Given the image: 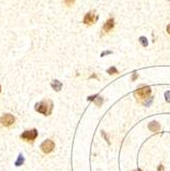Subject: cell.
<instances>
[{"mask_svg":"<svg viewBox=\"0 0 170 171\" xmlns=\"http://www.w3.org/2000/svg\"><path fill=\"white\" fill-rule=\"evenodd\" d=\"M167 32H168L169 34H170V24H169L168 26H167Z\"/></svg>","mask_w":170,"mask_h":171,"instance_id":"ffe728a7","label":"cell"},{"mask_svg":"<svg viewBox=\"0 0 170 171\" xmlns=\"http://www.w3.org/2000/svg\"><path fill=\"white\" fill-rule=\"evenodd\" d=\"M151 87L150 86H142V87L138 88L135 91V95H137L139 99H146L150 94H151Z\"/></svg>","mask_w":170,"mask_h":171,"instance_id":"277c9868","label":"cell"},{"mask_svg":"<svg viewBox=\"0 0 170 171\" xmlns=\"http://www.w3.org/2000/svg\"><path fill=\"white\" fill-rule=\"evenodd\" d=\"M0 122L3 126L8 127V126H12L15 123V117L12 114H5L0 118Z\"/></svg>","mask_w":170,"mask_h":171,"instance_id":"5b68a950","label":"cell"},{"mask_svg":"<svg viewBox=\"0 0 170 171\" xmlns=\"http://www.w3.org/2000/svg\"><path fill=\"white\" fill-rule=\"evenodd\" d=\"M111 53V51H106V52H102V57H104V55H106V54H110Z\"/></svg>","mask_w":170,"mask_h":171,"instance_id":"ac0fdd59","label":"cell"},{"mask_svg":"<svg viewBox=\"0 0 170 171\" xmlns=\"http://www.w3.org/2000/svg\"><path fill=\"white\" fill-rule=\"evenodd\" d=\"M152 101H153V97H150V99H147V101H145V106H150Z\"/></svg>","mask_w":170,"mask_h":171,"instance_id":"2e32d148","label":"cell"},{"mask_svg":"<svg viewBox=\"0 0 170 171\" xmlns=\"http://www.w3.org/2000/svg\"><path fill=\"white\" fill-rule=\"evenodd\" d=\"M133 171H136V170H133Z\"/></svg>","mask_w":170,"mask_h":171,"instance_id":"7402d4cb","label":"cell"},{"mask_svg":"<svg viewBox=\"0 0 170 171\" xmlns=\"http://www.w3.org/2000/svg\"><path fill=\"white\" fill-rule=\"evenodd\" d=\"M139 41H140V43H142L144 46H147V40L146 37H140Z\"/></svg>","mask_w":170,"mask_h":171,"instance_id":"4fadbf2b","label":"cell"},{"mask_svg":"<svg viewBox=\"0 0 170 171\" xmlns=\"http://www.w3.org/2000/svg\"><path fill=\"white\" fill-rule=\"evenodd\" d=\"M40 149L41 151L44 153V154H49V153L52 152V150L54 149V143L50 139H46L40 146Z\"/></svg>","mask_w":170,"mask_h":171,"instance_id":"7a4b0ae2","label":"cell"},{"mask_svg":"<svg viewBox=\"0 0 170 171\" xmlns=\"http://www.w3.org/2000/svg\"><path fill=\"white\" fill-rule=\"evenodd\" d=\"M165 99H166L167 103H170V91L165 92Z\"/></svg>","mask_w":170,"mask_h":171,"instance_id":"9a60e30c","label":"cell"},{"mask_svg":"<svg viewBox=\"0 0 170 171\" xmlns=\"http://www.w3.org/2000/svg\"><path fill=\"white\" fill-rule=\"evenodd\" d=\"M35 110H36L37 112L47 116V115H49L51 113V111H52V103H51L50 101H40V103L36 104Z\"/></svg>","mask_w":170,"mask_h":171,"instance_id":"6da1fadb","label":"cell"},{"mask_svg":"<svg viewBox=\"0 0 170 171\" xmlns=\"http://www.w3.org/2000/svg\"><path fill=\"white\" fill-rule=\"evenodd\" d=\"M113 28H114V20L113 19H109L108 21L106 22V24L104 25L102 30H104L105 32H110V31H111Z\"/></svg>","mask_w":170,"mask_h":171,"instance_id":"52a82bcc","label":"cell"},{"mask_svg":"<svg viewBox=\"0 0 170 171\" xmlns=\"http://www.w3.org/2000/svg\"><path fill=\"white\" fill-rule=\"evenodd\" d=\"M160 128H161V126H160V124H159L158 122L153 121V122H151V123H149V129L151 130V131L158 132L159 130H160Z\"/></svg>","mask_w":170,"mask_h":171,"instance_id":"ba28073f","label":"cell"},{"mask_svg":"<svg viewBox=\"0 0 170 171\" xmlns=\"http://www.w3.org/2000/svg\"><path fill=\"white\" fill-rule=\"evenodd\" d=\"M0 91H1V87H0Z\"/></svg>","mask_w":170,"mask_h":171,"instance_id":"44dd1931","label":"cell"},{"mask_svg":"<svg viewBox=\"0 0 170 171\" xmlns=\"http://www.w3.org/2000/svg\"><path fill=\"white\" fill-rule=\"evenodd\" d=\"M75 2V0H65V3H66L67 6H72Z\"/></svg>","mask_w":170,"mask_h":171,"instance_id":"5bb4252c","label":"cell"},{"mask_svg":"<svg viewBox=\"0 0 170 171\" xmlns=\"http://www.w3.org/2000/svg\"><path fill=\"white\" fill-rule=\"evenodd\" d=\"M24 161H25V159H24V157H23V155L22 154H20L19 155V157H17V160L15 161V166H21V165H23V163H24Z\"/></svg>","mask_w":170,"mask_h":171,"instance_id":"30bf717a","label":"cell"},{"mask_svg":"<svg viewBox=\"0 0 170 171\" xmlns=\"http://www.w3.org/2000/svg\"><path fill=\"white\" fill-rule=\"evenodd\" d=\"M135 78H137V74H136V73H134L133 76H132V80H134Z\"/></svg>","mask_w":170,"mask_h":171,"instance_id":"d6986e66","label":"cell"},{"mask_svg":"<svg viewBox=\"0 0 170 171\" xmlns=\"http://www.w3.org/2000/svg\"><path fill=\"white\" fill-rule=\"evenodd\" d=\"M51 87H52L55 91H60L62 87V84L59 81V80H53V81L51 82Z\"/></svg>","mask_w":170,"mask_h":171,"instance_id":"9c48e42d","label":"cell"},{"mask_svg":"<svg viewBox=\"0 0 170 171\" xmlns=\"http://www.w3.org/2000/svg\"><path fill=\"white\" fill-rule=\"evenodd\" d=\"M108 74H110V75H112V74H118V70L117 69L115 68V67H112V68H110V69H108Z\"/></svg>","mask_w":170,"mask_h":171,"instance_id":"7c38bea8","label":"cell"},{"mask_svg":"<svg viewBox=\"0 0 170 171\" xmlns=\"http://www.w3.org/2000/svg\"><path fill=\"white\" fill-rule=\"evenodd\" d=\"M38 135V131L36 129H31V130H26L24 133L21 134V138L25 139V141H33Z\"/></svg>","mask_w":170,"mask_h":171,"instance_id":"3957f363","label":"cell"},{"mask_svg":"<svg viewBox=\"0 0 170 171\" xmlns=\"http://www.w3.org/2000/svg\"><path fill=\"white\" fill-rule=\"evenodd\" d=\"M102 103H104V99H102V96H97L94 99V104L98 107H100L102 105Z\"/></svg>","mask_w":170,"mask_h":171,"instance_id":"8fae6325","label":"cell"},{"mask_svg":"<svg viewBox=\"0 0 170 171\" xmlns=\"http://www.w3.org/2000/svg\"><path fill=\"white\" fill-rule=\"evenodd\" d=\"M97 17L94 14V13L88 12V13H86V14H85L83 22H84L85 25L90 26V25H92V24H94L95 22H97Z\"/></svg>","mask_w":170,"mask_h":171,"instance_id":"8992f818","label":"cell"},{"mask_svg":"<svg viewBox=\"0 0 170 171\" xmlns=\"http://www.w3.org/2000/svg\"><path fill=\"white\" fill-rule=\"evenodd\" d=\"M158 171H164V167H163V165H160L158 167Z\"/></svg>","mask_w":170,"mask_h":171,"instance_id":"e0dca14e","label":"cell"}]
</instances>
